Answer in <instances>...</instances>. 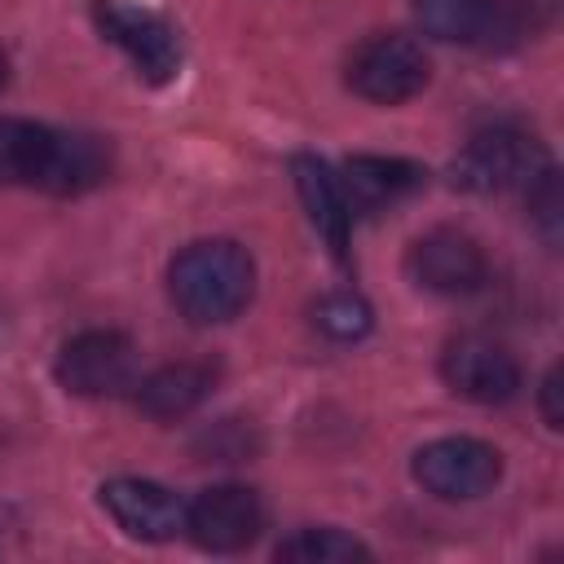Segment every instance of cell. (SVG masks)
<instances>
[{"label": "cell", "mask_w": 564, "mask_h": 564, "mask_svg": "<svg viewBox=\"0 0 564 564\" xmlns=\"http://www.w3.org/2000/svg\"><path fill=\"white\" fill-rule=\"evenodd\" d=\"M110 172V150L88 132H57L31 119H0V185L84 194Z\"/></svg>", "instance_id": "6da1fadb"}, {"label": "cell", "mask_w": 564, "mask_h": 564, "mask_svg": "<svg viewBox=\"0 0 564 564\" xmlns=\"http://www.w3.org/2000/svg\"><path fill=\"white\" fill-rule=\"evenodd\" d=\"M251 286H256L251 256L225 238L189 242L167 269L172 304L198 326H216V322L238 317L251 300Z\"/></svg>", "instance_id": "7a4b0ae2"}, {"label": "cell", "mask_w": 564, "mask_h": 564, "mask_svg": "<svg viewBox=\"0 0 564 564\" xmlns=\"http://www.w3.org/2000/svg\"><path fill=\"white\" fill-rule=\"evenodd\" d=\"M546 167V154L542 145L520 132V128H485L476 132L463 154L454 159L449 176L458 189H471V194H502V189H516V185H529L538 172Z\"/></svg>", "instance_id": "3957f363"}, {"label": "cell", "mask_w": 564, "mask_h": 564, "mask_svg": "<svg viewBox=\"0 0 564 564\" xmlns=\"http://www.w3.org/2000/svg\"><path fill=\"white\" fill-rule=\"evenodd\" d=\"M93 22L115 48H123V57L137 66V75L145 84L176 79L181 40L167 26V18H159L145 4H128V0H93Z\"/></svg>", "instance_id": "277c9868"}, {"label": "cell", "mask_w": 564, "mask_h": 564, "mask_svg": "<svg viewBox=\"0 0 564 564\" xmlns=\"http://www.w3.org/2000/svg\"><path fill=\"white\" fill-rule=\"evenodd\" d=\"M427 53L410 35H370L348 57V88L375 106H397L423 93L427 84Z\"/></svg>", "instance_id": "5b68a950"}, {"label": "cell", "mask_w": 564, "mask_h": 564, "mask_svg": "<svg viewBox=\"0 0 564 564\" xmlns=\"http://www.w3.org/2000/svg\"><path fill=\"white\" fill-rule=\"evenodd\" d=\"M498 476H502V454L476 436H441L414 454V480L445 502L480 498L498 485Z\"/></svg>", "instance_id": "8992f818"}, {"label": "cell", "mask_w": 564, "mask_h": 564, "mask_svg": "<svg viewBox=\"0 0 564 564\" xmlns=\"http://www.w3.org/2000/svg\"><path fill=\"white\" fill-rule=\"evenodd\" d=\"M53 375L75 397H115V392L132 388L137 348L119 330H79L62 344Z\"/></svg>", "instance_id": "52a82bcc"}, {"label": "cell", "mask_w": 564, "mask_h": 564, "mask_svg": "<svg viewBox=\"0 0 564 564\" xmlns=\"http://www.w3.org/2000/svg\"><path fill=\"white\" fill-rule=\"evenodd\" d=\"M405 269L423 291H436V295H471L489 278V260L480 242L458 229H432L414 238Z\"/></svg>", "instance_id": "ba28073f"}, {"label": "cell", "mask_w": 564, "mask_h": 564, "mask_svg": "<svg viewBox=\"0 0 564 564\" xmlns=\"http://www.w3.org/2000/svg\"><path fill=\"white\" fill-rule=\"evenodd\" d=\"M441 375L458 397L480 401V405H498L520 392V361L485 335L449 339L441 352Z\"/></svg>", "instance_id": "9c48e42d"}, {"label": "cell", "mask_w": 564, "mask_h": 564, "mask_svg": "<svg viewBox=\"0 0 564 564\" xmlns=\"http://www.w3.org/2000/svg\"><path fill=\"white\" fill-rule=\"evenodd\" d=\"M260 524H264V511L247 485H212L185 507V533L216 555L251 546Z\"/></svg>", "instance_id": "30bf717a"}, {"label": "cell", "mask_w": 564, "mask_h": 564, "mask_svg": "<svg viewBox=\"0 0 564 564\" xmlns=\"http://www.w3.org/2000/svg\"><path fill=\"white\" fill-rule=\"evenodd\" d=\"M101 507L110 511V520L141 542H167L185 529V507L172 489L154 485V480H137V476H119L101 485Z\"/></svg>", "instance_id": "8fae6325"}, {"label": "cell", "mask_w": 564, "mask_h": 564, "mask_svg": "<svg viewBox=\"0 0 564 564\" xmlns=\"http://www.w3.org/2000/svg\"><path fill=\"white\" fill-rule=\"evenodd\" d=\"M427 172L410 159H388V154H352L344 163V198L352 216H375L401 198H410L414 189H423Z\"/></svg>", "instance_id": "7c38bea8"}, {"label": "cell", "mask_w": 564, "mask_h": 564, "mask_svg": "<svg viewBox=\"0 0 564 564\" xmlns=\"http://www.w3.org/2000/svg\"><path fill=\"white\" fill-rule=\"evenodd\" d=\"M291 172H295V189L308 207V220L313 229L326 238L330 256L339 264H348V229H352V212H348V198H344V185L339 176L317 159V154H295L291 159Z\"/></svg>", "instance_id": "4fadbf2b"}, {"label": "cell", "mask_w": 564, "mask_h": 564, "mask_svg": "<svg viewBox=\"0 0 564 564\" xmlns=\"http://www.w3.org/2000/svg\"><path fill=\"white\" fill-rule=\"evenodd\" d=\"M216 370L207 361H167L137 383V405L150 419H185L207 401Z\"/></svg>", "instance_id": "5bb4252c"}, {"label": "cell", "mask_w": 564, "mask_h": 564, "mask_svg": "<svg viewBox=\"0 0 564 564\" xmlns=\"http://www.w3.org/2000/svg\"><path fill=\"white\" fill-rule=\"evenodd\" d=\"M278 560H286V564H366L370 546H361L344 529H300L295 538L278 542Z\"/></svg>", "instance_id": "9a60e30c"}, {"label": "cell", "mask_w": 564, "mask_h": 564, "mask_svg": "<svg viewBox=\"0 0 564 564\" xmlns=\"http://www.w3.org/2000/svg\"><path fill=\"white\" fill-rule=\"evenodd\" d=\"M410 4H414V22L432 40H480L489 18V0H410Z\"/></svg>", "instance_id": "2e32d148"}, {"label": "cell", "mask_w": 564, "mask_h": 564, "mask_svg": "<svg viewBox=\"0 0 564 564\" xmlns=\"http://www.w3.org/2000/svg\"><path fill=\"white\" fill-rule=\"evenodd\" d=\"M313 322L330 335V339H361L370 330V304L352 291H330L322 295V304L313 308Z\"/></svg>", "instance_id": "e0dca14e"}, {"label": "cell", "mask_w": 564, "mask_h": 564, "mask_svg": "<svg viewBox=\"0 0 564 564\" xmlns=\"http://www.w3.org/2000/svg\"><path fill=\"white\" fill-rule=\"evenodd\" d=\"M524 194H529V216H533V225L542 229V238H546V242H560V220H564L560 172L546 163V167L524 185Z\"/></svg>", "instance_id": "ac0fdd59"}, {"label": "cell", "mask_w": 564, "mask_h": 564, "mask_svg": "<svg viewBox=\"0 0 564 564\" xmlns=\"http://www.w3.org/2000/svg\"><path fill=\"white\" fill-rule=\"evenodd\" d=\"M542 419H546V427H564V410H560V366H551L546 379H542Z\"/></svg>", "instance_id": "d6986e66"}, {"label": "cell", "mask_w": 564, "mask_h": 564, "mask_svg": "<svg viewBox=\"0 0 564 564\" xmlns=\"http://www.w3.org/2000/svg\"><path fill=\"white\" fill-rule=\"evenodd\" d=\"M4 84H9V62H4V53H0V93H4Z\"/></svg>", "instance_id": "ffe728a7"}]
</instances>
